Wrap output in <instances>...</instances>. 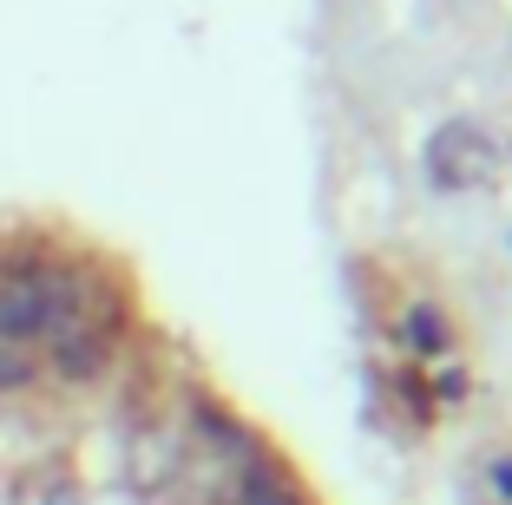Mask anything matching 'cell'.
Instances as JSON below:
<instances>
[{
    "instance_id": "5b68a950",
    "label": "cell",
    "mask_w": 512,
    "mask_h": 505,
    "mask_svg": "<svg viewBox=\"0 0 512 505\" xmlns=\"http://www.w3.org/2000/svg\"><path fill=\"white\" fill-rule=\"evenodd\" d=\"M33 374H40V355L20 342H0V387H27Z\"/></svg>"
},
{
    "instance_id": "3957f363",
    "label": "cell",
    "mask_w": 512,
    "mask_h": 505,
    "mask_svg": "<svg viewBox=\"0 0 512 505\" xmlns=\"http://www.w3.org/2000/svg\"><path fill=\"white\" fill-rule=\"evenodd\" d=\"M243 505H302V499L289 492V479L276 473V466L250 460V466H243Z\"/></svg>"
},
{
    "instance_id": "6da1fadb",
    "label": "cell",
    "mask_w": 512,
    "mask_h": 505,
    "mask_svg": "<svg viewBox=\"0 0 512 505\" xmlns=\"http://www.w3.org/2000/svg\"><path fill=\"white\" fill-rule=\"evenodd\" d=\"M427 171H434L440 191H460V184H480L486 171H493V151L480 145L473 125H447V132L434 138V151H427Z\"/></svg>"
},
{
    "instance_id": "7a4b0ae2",
    "label": "cell",
    "mask_w": 512,
    "mask_h": 505,
    "mask_svg": "<svg viewBox=\"0 0 512 505\" xmlns=\"http://www.w3.org/2000/svg\"><path fill=\"white\" fill-rule=\"evenodd\" d=\"M46 355H53V368L66 374V381H92V374L106 368V355H112V328H66V335H53L46 342Z\"/></svg>"
},
{
    "instance_id": "277c9868",
    "label": "cell",
    "mask_w": 512,
    "mask_h": 505,
    "mask_svg": "<svg viewBox=\"0 0 512 505\" xmlns=\"http://www.w3.org/2000/svg\"><path fill=\"white\" fill-rule=\"evenodd\" d=\"M401 335H407L414 348H421V355H440V348H447V322H440V315L427 309V302H414V309H407Z\"/></svg>"
},
{
    "instance_id": "8992f818",
    "label": "cell",
    "mask_w": 512,
    "mask_h": 505,
    "mask_svg": "<svg viewBox=\"0 0 512 505\" xmlns=\"http://www.w3.org/2000/svg\"><path fill=\"white\" fill-rule=\"evenodd\" d=\"M493 486H499V492L512 499V460H499V466H493Z\"/></svg>"
}]
</instances>
